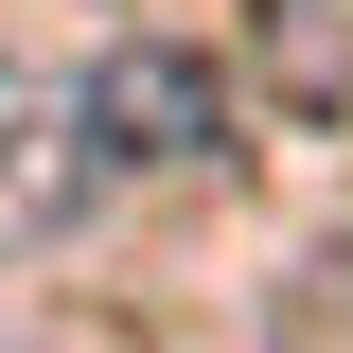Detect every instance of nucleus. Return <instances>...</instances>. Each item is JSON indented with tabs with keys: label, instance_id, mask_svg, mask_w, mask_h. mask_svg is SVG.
Listing matches in <instances>:
<instances>
[{
	"label": "nucleus",
	"instance_id": "obj_2",
	"mask_svg": "<svg viewBox=\"0 0 353 353\" xmlns=\"http://www.w3.org/2000/svg\"><path fill=\"white\" fill-rule=\"evenodd\" d=\"M71 194H88V159H71V106H53L36 71H0V248H36Z\"/></svg>",
	"mask_w": 353,
	"mask_h": 353
},
{
	"label": "nucleus",
	"instance_id": "obj_3",
	"mask_svg": "<svg viewBox=\"0 0 353 353\" xmlns=\"http://www.w3.org/2000/svg\"><path fill=\"white\" fill-rule=\"evenodd\" d=\"M265 71L283 106H353V0H265Z\"/></svg>",
	"mask_w": 353,
	"mask_h": 353
},
{
	"label": "nucleus",
	"instance_id": "obj_1",
	"mask_svg": "<svg viewBox=\"0 0 353 353\" xmlns=\"http://www.w3.org/2000/svg\"><path fill=\"white\" fill-rule=\"evenodd\" d=\"M212 141H230L212 53H176V36L88 53V88H71V159H106V176H176V159H212Z\"/></svg>",
	"mask_w": 353,
	"mask_h": 353
}]
</instances>
